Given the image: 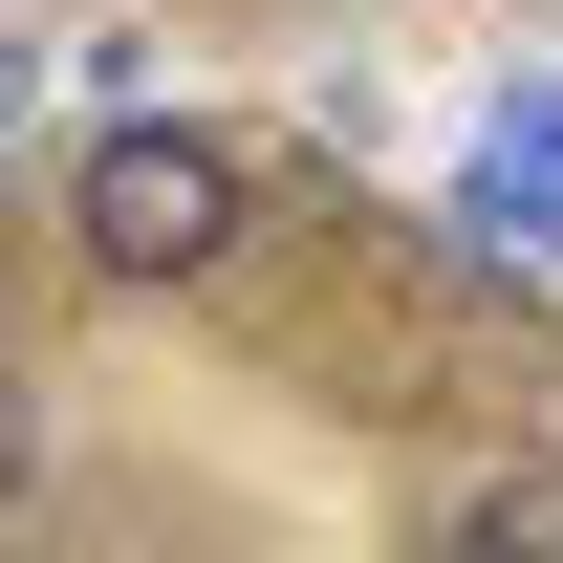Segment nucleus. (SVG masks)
Masks as SVG:
<instances>
[{"mask_svg":"<svg viewBox=\"0 0 563 563\" xmlns=\"http://www.w3.org/2000/svg\"><path fill=\"white\" fill-rule=\"evenodd\" d=\"M239 217H261L239 131H196V109H109L87 174H66V261H87V282H217Z\"/></svg>","mask_w":563,"mask_h":563,"instance_id":"nucleus-1","label":"nucleus"},{"mask_svg":"<svg viewBox=\"0 0 563 563\" xmlns=\"http://www.w3.org/2000/svg\"><path fill=\"white\" fill-rule=\"evenodd\" d=\"M455 239H498V261H563V66L477 109V152H455Z\"/></svg>","mask_w":563,"mask_h":563,"instance_id":"nucleus-2","label":"nucleus"},{"mask_svg":"<svg viewBox=\"0 0 563 563\" xmlns=\"http://www.w3.org/2000/svg\"><path fill=\"white\" fill-rule=\"evenodd\" d=\"M22 498H44V368L0 347V520H22Z\"/></svg>","mask_w":563,"mask_h":563,"instance_id":"nucleus-3","label":"nucleus"},{"mask_svg":"<svg viewBox=\"0 0 563 563\" xmlns=\"http://www.w3.org/2000/svg\"><path fill=\"white\" fill-rule=\"evenodd\" d=\"M455 542H563V477H477V498H455Z\"/></svg>","mask_w":563,"mask_h":563,"instance_id":"nucleus-4","label":"nucleus"},{"mask_svg":"<svg viewBox=\"0 0 563 563\" xmlns=\"http://www.w3.org/2000/svg\"><path fill=\"white\" fill-rule=\"evenodd\" d=\"M22 109H44V22H0V131H22Z\"/></svg>","mask_w":563,"mask_h":563,"instance_id":"nucleus-5","label":"nucleus"}]
</instances>
